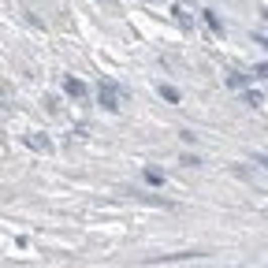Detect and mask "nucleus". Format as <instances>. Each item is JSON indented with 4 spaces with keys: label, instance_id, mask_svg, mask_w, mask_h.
<instances>
[{
    "label": "nucleus",
    "instance_id": "2",
    "mask_svg": "<svg viewBox=\"0 0 268 268\" xmlns=\"http://www.w3.org/2000/svg\"><path fill=\"white\" fill-rule=\"evenodd\" d=\"M63 86H67V93H71V97H86V86H82L79 79H67Z\"/></svg>",
    "mask_w": 268,
    "mask_h": 268
},
{
    "label": "nucleus",
    "instance_id": "5",
    "mask_svg": "<svg viewBox=\"0 0 268 268\" xmlns=\"http://www.w3.org/2000/svg\"><path fill=\"white\" fill-rule=\"evenodd\" d=\"M242 101H246V104H261V93H257V90H246Z\"/></svg>",
    "mask_w": 268,
    "mask_h": 268
},
{
    "label": "nucleus",
    "instance_id": "3",
    "mask_svg": "<svg viewBox=\"0 0 268 268\" xmlns=\"http://www.w3.org/2000/svg\"><path fill=\"white\" fill-rule=\"evenodd\" d=\"M160 97L171 101V104H179V90H175V86H164V82H160Z\"/></svg>",
    "mask_w": 268,
    "mask_h": 268
},
{
    "label": "nucleus",
    "instance_id": "7",
    "mask_svg": "<svg viewBox=\"0 0 268 268\" xmlns=\"http://www.w3.org/2000/svg\"><path fill=\"white\" fill-rule=\"evenodd\" d=\"M253 75H257V79H268V63H257V71H253Z\"/></svg>",
    "mask_w": 268,
    "mask_h": 268
},
{
    "label": "nucleus",
    "instance_id": "4",
    "mask_svg": "<svg viewBox=\"0 0 268 268\" xmlns=\"http://www.w3.org/2000/svg\"><path fill=\"white\" fill-rule=\"evenodd\" d=\"M205 23H209V30H216V34H220V30H224V26H220V19H216L213 12H205Z\"/></svg>",
    "mask_w": 268,
    "mask_h": 268
},
{
    "label": "nucleus",
    "instance_id": "1",
    "mask_svg": "<svg viewBox=\"0 0 268 268\" xmlns=\"http://www.w3.org/2000/svg\"><path fill=\"white\" fill-rule=\"evenodd\" d=\"M101 104H104L108 112H119V86L112 82V79L101 82Z\"/></svg>",
    "mask_w": 268,
    "mask_h": 268
},
{
    "label": "nucleus",
    "instance_id": "9",
    "mask_svg": "<svg viewBox=\"0 0 268 268\" xmlns=\"http://www.w3.org/2000/svg\"><path fill=\"white\" fill-rule=\"evenodd\" d=\"M257 41H261V45H264V49H268V37H264V34H257Z\"/></svg>",
    "mask_w": 268,
    "mask_h": 268
},
{
    "label": "nucleus",
    "instance_id": "6",
    "mask_svg": "<svg viewBox=\"0 0 268 268\" xmlns=\"http://www.w3.org/2000/svg\"><path fill=\"white\" fill-rule=\"evenodd\" d=\"M146 179H149V183H153V186H160V183H164V175H160V171H153V168L146 171Z\"/></svg>",
    "mask_w": 268,
    "mask_h": 268
},
{
    "label": "nucleus",
    "instance_id": "8",
    "mask_svg": "<svg viewBox=\"0 0 268 268\" xmlns=\"http://www.w3.org/2000/svg\"><path fill=\"white\" fill-rule=\"evenodd\" d=\"M253 160H257V164H264V168H268V153H261V157H253Z\"/></svg>",
    "mask_w": 268,
    "mask_h": 268
}]
</instances>
